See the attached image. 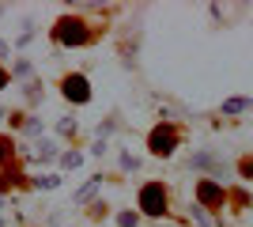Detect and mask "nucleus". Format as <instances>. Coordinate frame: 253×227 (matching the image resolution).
Here are the masks:
<instances>
[{"label": "nucleus", "instance_id": "obj_16", "mask_svg": "<svg viewBox=\"0 0 253 227\" xmlns=\"http://www.w3.org/2000/svg\"><path fill=\"white\" fill-rule=\"evenodd\" d=\"M23 129H27V136H38V133H42V121L31 118V121H23Z\"/></svg>", "mask_w": 253, "mask_h": 227}, {"label": "nucleus", "instance_id": "obj_22", "mask_svg": "<svg viewBox=\"0 0 253 227\" xmlns=\"http://www.w3.org/2000/svg\"><path fill=\"white\" fill-rule=\"evenodd\" d=\"M0 15H4V4H0Z\"/></svg>", "mask_w": 253, "mask_h": 227}, {"label": "nucleus", "instance_id": "obj_15", "mask_svg": "<svg viewBox=\"0 0 253 227\" xmlns=\"http://www.w3.org/2000/svg\"><path fill=\"white\" fill-rule=\"evenodd\" d=\"M11 76H15V80H23V76H31V61H15Z\"/></svg>", "mask_w": 253, "mask_h": 227}, {"label": "nucleus", "instance_id": "obj_14", "mask_svg": "<svg viewBox=\"0 0 253 227\" xmlns=\"http://www.w3.org/2000/svg\"><path fill=\"white\" fill-rule=\"evenodd\" d=\"M121 171H140V159L125 151V155H121Z\"/></svg>", "mask_w": 253, "mask_h": 227}, {"label": "nucleus", "instance_id": "obj_12", "mask_svg": "<svg viewBox=\"0 0 253 227\" xmlns=\"http://www.w3.org/2000/svg\"><path fill=\"white\" fill-rule=\"evenodd\" d=\"M57 133H61V136H72L76 133V118H61L57 121Z\"/></svg>", "mask_w": 253, "mask_h": 227}, {"label": "nucleus", "instance_id": "obj_20", "mask_svg": "<svg viewBox=\"0 0 253 227\" xmlns=\"http://www.w3.org/2000/svg\"><path fill=\"white\" fill-rule=\"evenodd\" d=\"M4 53H8V42H0V57H4Z\"/></svg>", "mask_w": 253, "mask_h": 227}, {"label": "nucleus", "instance_id": "obj_23", "mask_svg": "<svg viewBox=\"0 0 253 227\" xmlns=\"http://www.w3.org/2000/svg\"><path fill=\"white\" fill-rule=\"evenodd\" d=\"M0 227H4V220H0Z\"/></svg>", "mask_w": 253, "mask_h": 227}, {"label": "nucleus", "instance_id": "obj_4", "mask_svg": "<svg viewBox=\"0 0 253 227\" xmlns=\"http://www.w3.org/2000/svg\"><path fill=\"white\" fill-rule=\"evenodd\" d=\"M223 201H227V193H223V185L215 178H201L197 182V205L201 208H219Z\"/></svg>", "mask_w": 253, "mask_h": 227}, {"label": "nucleus", "instance_id": "obj_1", "mask_svg": "<svg viewBox=\"0 0 253 227\" xmlns=\"http://www.w3.org/2000/svg\"><path fill=\"white\" fill-rule=\"evenodd\" d=\"M53 42H57V45H87V42H91V31H87L84 19L61 15L57 27H53Z\"/></svg>", "mask_w": 253, "mask_h": 227}, {"label": "nucleus", "instance_id": "obj_18", "mask_svg": "<svg viewBox=\"0 0 253 227\" xmlns=\"http://www.w3.org/2000/svg\"><path fill=\"white\" fill-rule=\"evenodd\" d=\"M238 171H242V178H253V155H246V159L238 163Z\"/></svg>", "mask_w": 253, "mask_h": 227}, {"label": "nucleus", "instance_id": "obj_2", "mask_svg": "<svg viewBox=\"0 0 253 227\" xmlns=\"http://www.w3.org/2000/svg\"><path fill=\"white\" fill-rule=\"evenodd\" d=\"M178 144H181V133L174 129V125H155V129L148 133V151L159 155V159H170V155L178 151Z\"/></svg>", "mask_w": 253, "mask_h": 227}, {"label": "nucleus", "instance_id": "obj_5", "mask_svg": "<svg viewBox=\"0 0 253 227\" xmlns=\"http://www.w3.org/2000/svg\"><path fill=\"white\" fill-rule=\"evenodd\" d=\"M64 98L68 102H76V106H84V102H91V84H87V76H64Z\"/></svg>", "mask_w": 253, "mask_h": 227}, {"label": "nucleus", "instance_id": "obj_9", "mask_svg": "<svg viewBox=\"0 0 253 227\" xmlns=\"http://www.w3.org/2000/svg\"><path fill=\"white\" fill-rule=\"evenodd\" d=\"M80 163H84V151H64L61 155V167H68V171H76Z\"/></svg>", "mask_w": 253, "mask_h": 227}, {"label": "nucleus", "instance_id": "obj_10", "mask_svg": "<svg viewBox=\"0 0 253 227\" xmlns=\"http://www.w3.org/2000/svg\"><path fill=\"white\" fill-rule=\"evenodd\" d=\"M34 185H38V189H57L61 178H57V174H42V178H34Z\"/></svg>", "mask_w": 253, "mask_h": 227}, {"label": "nucleus", "instance_id": "obj_13", "mask_svg": "<svg viewBox=\"0 0 253 227\" xmlns=\"http://www.w3.org/2000/svg\"><path fill=\"white\" fill-rule=\"evenodd\" d=\"M53 155H57V148H53V140H42V144H38V159H45V163H49Z\"/></svg>", "mask_w": 253, "mask_h": 227}, {"label": "nucleus", "instance_id": "obj_3", "mask_svg": "<svg viewBox=\"0 0 253 227\" xmlns=\"http://www.w3.org/2000/svg\"><path fill=\"white\" fill-rule=\"evenodd\" d=\"M140 208H144V216H163L167 212V185L144 182L140 185Z\"/></svg>", "mask_w": 253, "mask_h": 227}, {"label": "nucleus", "instance_id": "obj_19", "mask_svg": "<svg viewBox=\"0 0 253 227\" xmlns=\"http://www.w3.org/2000/svg\"><path fill=\"white\" fill-rule=\"evenodd\" d=\"M8 84H11V76L4 72V68H0V91H4V87H8Z\"/></svg>", "mask_w": 253, "mask_h": 227}, {"label": "nucleus", "instance_id": "obj_8", "mask_svg": "<svg viewBox=\"0 0 253 227\" xmlns=\"http://www.w3.org/2000/svg\"><path fill=\"white\" fill-rule=\"evenodd\" d=\"M189 167H197V171H208V167H215V155H211V151H197V155L189 159Z\"/></svg>", "mask_w": 253, "mask_h": 227}, {"label": "nucleus", "instance_id": "obj_17", "mask_svg": "<svg viewBox=\"0 0 253 227\" xmlns=\"http://www.w3.org/2000/svg\"><path fill=\"white\" fill-rule=\"evenodd\" d=\"M8 159H11V140L0 136V163H8Z\"/></svg>", "mask_w": 253, "mask_h": 227}, {"label": "nucleus", "instance_id": "obj_21", "mask_svg": "<svg viewBox=\"0 0 253 227\" xmlns=\"http://www.w3.org/2000/svg\"><path fill=\"white\" fill-rule=\"evenodd\" d=\"M4 118H8V114H4V106H0V121H4Z\"/></svg>", "mask_w": 253, "mask_h": 227}, {"label": "nucleus", "instance_id": "obj_6", "mask_svg": "<svg viewBox=\"0 0 253 227\" xmlns=\"http://www.w3.org/2000/svg\"><path fill=\"white\" fill-rule=\"evenodd\" d=\"M98 185H102V174H95V178H91V182H87L84 189H80V193L72 197V201H76V205H87V201H91V197L98 193Z\"/></svg>", "mask_w": 253, "mask_h": 227}, {"label": "nucleus", "instance_id": "obj_11", "mask_svg": "<svg viewBox=\"0 0 253 227\" xmlns=\"http://www.w3.org/2000/svg\"><path fill=\"white\" fill-rule=\"evenodd\" d=\"M136 224H140L136 212H117V227H136Z\"/></svg>", "mask_w": 253, "mask_h": 227}, {"label": "nucleus", "instance_id": "obj_24", "mask_svg": "<svg viewBox=\"0 0 253 227\" xmlns=\"http://www.w3.org/2000/svg\"><path fill=\"white\" fill-rule=\"evenodd\" d=\"M0 205H4V201H0Z\"/></svg>", "mask_w": 253, "mask_h": 227}, {"label": "nucleus", "instance_id": "obj_7", "mask_svg": "<svg viewBox=\"0 0 253 227\" xmlns=\"http://www.w3.org/2000/svg\"><path fill=\"white\" fill-rule=\"evenodd\" d=\"M246 110H253V98H227L223 102V114H246Z\"/></svg>", "mask_w": 253, "mask_h": 227}]
</instances>
